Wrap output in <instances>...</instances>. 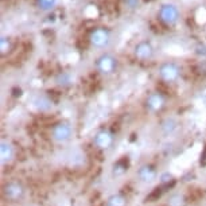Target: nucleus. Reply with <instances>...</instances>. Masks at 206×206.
<instances>
[{
    "instance_id": "f3484780",
    "label": "nucleus",
    "mask_w": 206,
    "mask_h": 206,
    "mask_svg": "<svg viewBox=\"0 0 206 206\" xmlns=\"http://www.w3.org/2000/svg\"><path fill=\"white\" fill-rule=\"evenodd\" d=\"M85 15L88 18H94V16L97 15V8L94 7V5H89V7L85 10Z\"/></svg>"
},
{
    "instance_id": "4468645a",
    "label": "nucleus",
    "mask_w": 206,
    "mask_h": 206,
    "mask_svg": "<svg viewBox=\"0 0 206 206\" xmlns=\"http://www.w3.org/2000/svg\"><path fill=\"white\" fill-rule=\"evenodd\" d=\"M186 201H185V197L179 193H174L168 197L167 199V206H185Z\"/></svg>"
},
{
    "instance_id": "dca6fc26",
    "label": "nucleus",
    "mask_w": 206,
    "mask_h": 206,
    "mask_svg": "<svg viewBox=\"0 0 206 206\" xmlns=\"http://www.w3.org/2000/svg\"><path fill=\"white\" fill-rule=\"evenodd\" d=\"M38 3L42 10H49L55 4V0H38Z\"/></svg>"
},
{
    "instance_id": "ddd939ff",
    "label": "nucleus",
    "mask_w": 206,
    "mask_h": 206,
    "mask_svg": "<svg viewBox=\"0 0 206 206\" xmlns=\"http://www.w3.org/2000/svg\"><path fill=\"white\" fill-rule=\"evenodd\" d=\"M106 206H127V201L121 194H113L106 199Z\"/></svg>"
},
{
    "instance_id": "7ed1b4c3",
    "label": "nucleus",
    "mask_w": 206,
    "mask_h": 206,
    "mask_svg": "<svg viewBox=\"0 0 206 206\" xmlns=\"http://www.w3.org/2000/svg\"><path fill=\"white\" fill-rule=\"evenodd\" d=\"M159 76L163 81L174 82V81H176L179 77V67L172 62L163 63L159 69Z\"/></svg>"
},
{
    "instance_id": "39448f33",
    "label": "nucleus",
    "mask_w": 206,
    "mask_h": 206,
    "mask_svg": "<svg viewBox=\"0 0 206 206\" xmlns=\"http://www.w3.org/2000/svg\"><path fill=\"white\" fill-rule=\"evenodd\" d=\"M15 158V147L10 140L3 139L0 141V160L1 164L11 163L12 159Z\"/></svg>"
},
{
    "instance_id": "9d476101",
    "label": "nucleus",
    "mask_w": 206,
    "mask_h": 206,
    "mask_svg": "<svg viewBox=\"0 0 206 206\" xmlns=\"http://www.w3.org/2000/svg\"><path fill=\"white\" fill-rule=\"evenodd\" d=\"M137 176L141 182H146V183H151L152 181H155L156 178V171L155 168H152L151 166L148 164H144L141 167L137 170Z\"/></svg>"
},
{
    "instance_id": "f257e3e1",
    "label": "nucleus",
    "mask_w": 206,
    "mask_h": 206,
    "mask_svg": "<svg viewBox=\"0 0 206 206\" xmlns=\"http://www.w3.org/2000/svg\"><path fill=\"white\" fill-rule=\"evenodd\" d=\"M73 127L67 123V121H59L51 128V139L55 143L63 144L67 143L71 137H73Z\"/></svg>"
},
{
    "instance_id": "f8f14e48",
    "label": "nucleus",
    "mask_w": 206,
    "mask_h": 206,
    "mask_svg": "<svg viewBox=\"0 0 206 206\" xmlns=\"http://www.w3.org/2000/svg\"><path fill=\"white\" fill-rule=\"evenodd\" d=\"M176 129H178V123H176L175 119H172V117H167V119L163 120V123L160 124V131H162L166 136H170V135L175 133Z\"/></svg>"
},
{
    "instance_id": "2eb2a0df",
    "label": "nucleus",
    "mask_w": 206,
    "mask_h": 206,
    "mask_svg": "<svg viewBox=\"0 0 206 206\" xmlns=\"http://www.w3.org/2000/svg\"><path fill=\"white\" fill-rule=\"evenodd\" d=\"M35 108L39 109V111H47V109H50L51 106V102L45 97H38L35 100Z\"/></svg>"
},
{
    "instance_id": "20e7f679",
    "label": "nucleus",
    "mask_w": 206,
    "mask_h": 206,
    "mask_svg": "<svg viewBox=\"0 0 206 206\" xmlns=\"http://www.w3.org/2000/svg\"><path fill=\"white\" fill-rule=\"evenodd\" d=\"M93 144L100 150H108L113 144V135L108 129H101L98 131L93 137Z\"/></svg>"
},
{
    "instance_id": "0eeeda50",
    "label": "nucleus",
    "mask_w": 206,
    "mask_h": 206,
    "mask_svg": "<svg viewBox=\"0 0 206 206\" xmlns=\"http://www.w3.org/2000/svg\"><path fill=\"white\" fill-rule=\"evenodd\" d=\"M109 42V34L105 28H96L90 34V43L96 47H105Z\"/></svg>"
},
{
    "instance_id": "423d86ee",
    "label": "nucleus",
    "mask_w": 206,
    "mask_h": 206,
    "mask_svg": "<svg viewBox=\"0 0 206 206\" xmlns=\"http://www.w3.org/2000/svg\"><path fill=\"white\" fill-rule=\"evenodd\" d=\"M96 66H97L98 71H101L102 74H111L116 69V59L113 58L112 55L104 54L97 59Z\"/></svg>"
},
{
    "instance_id": "6e6552de",
    "label": "nucleus",
    "mask_w": 206,
    "mask_h": 206,
    "mask_svg": "<svg viewBox=\"0 0 206 206\" xmlns=\"http://www.w3.org/2000/svg\"><path fill=\"white\" fill-rule=\"evenodd\" d=\"M159 15H160V19L163 20L164 23L172 24L178 20V10L172 4H166V5H163L160 8Z\"/></svg>"
},
{
    "instance_id": "f03ea898",
    "label": "nucleus",
    "mask_w": 206,
    "mask_h": 206,
    "mask_svg": "<svg viewBox=\"0 0 206 206\" xmlns=\"http://www.w3.org/2000/svg\"><path fill=\"white\" fill-rule=\"evenodd\" d=\"M3 194L12 202H18L24 197V187L19 182H8L3 189Z\"/></svg>"
},
{
    "instance_id": "6ab92c4d",
    "label": "nucleus",
    "mask_w": 206,
    "mask_h": 206,
    "mask_svg": "<svg viewBox=\"0 0 206 206\" xmlns=\"http://www.w3.org/2000/svg\"><path fill=\"white\" fill-rule=\"evenodd\" d=\"M8 49H10V43H7L5 39H1V53H5Z\"/></svg>"
},
{
    "instance_id": "a211bd4d",
    "label": "nucleus",
    "mask_w": 206,
    "mask_h": 206,
    "mask_svg": "<svg viewBox=\"0 0 206 206\" xmlns=\"http://www.w3.org/2000/svg\"><path fill=\"white\" fill-rule=\"evenodd\" d=\"M197 18H198V22H205L206 20V10L205 8H199L198 12H197Z\"/></svg>"
},
{
    "instance_id": "1a4fd4ad",
    "label": "nucleus",
    "mask_w": 206,
    "mask_h": 206,
    "mask_svg": "<svg viewBox=\"0 0 206 206\" xmlns=\"http://www.w3.org/2000/svg\"><path fill=\"white\" fill-rule=\"evenodd\" d=\"M146 102H147V108L150 109L151 112H159V111L163 109L164 104H166V100H164V97L160 93L155 92V93L148 94L147 101Z\"/></svg>"
},
{
    "instance_id": "9b49d317",
    "label": "nucleus",
    "mask_w": 206,
    "mask_h": 206,
    "mask_svg": "<svg viewBox=\"0 0 206 206\" xmlns=\"http://www.w3.org/2000/svg\"><path fill=\"white\" fill-rule=\"evenodd\" d=\"M135 54H136V57L139 59L146 61V59L152 57L154 50H152V46L148 42H141V43H139L136 46V49H135Z\"/></svg>"
}]
</instances>
